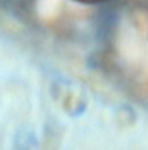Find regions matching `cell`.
Instances as JSON below:
<instances>
[{"label":"cell","instance_id":"1","mask_svg":"<svg viewBox=\"0 0 148 150\" xmlns=\"http://www.w3.org/2000/svg\"><path fill=\"white\" fill-rule=\"evenodd\" d=\"M76 3H82V4H99V3H106L109 0H72Z\"/></svg>","mask_w":148,"mask_h":150}]
</instances>
